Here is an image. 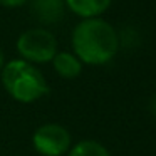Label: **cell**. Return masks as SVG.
Returning <instances> with one entry per match:
<instances>
[{
	"label": "cell",
	"mask_w": 156,
	"mask_h": 156,
	"mask_svg": "<svg viewBox=\"0 0 156 156\" xmlns=\"http://www.w3.org/2000/svg\"><path fill=\"white\" fill-rule=\"evenodd\" d=\"M34 19L42 25H54L66 15L64 0H30Z\"/></svg>",
	"instance_id": "5b68a950"
},
{
	"label": "cell",
	"mask_w": 156,
	"mask_h": 156,
	"mask_svg": "<svg viewBox=\"0 0 156 156\" xmlns=\"http://www.w3.org/2000/svg\"><path fill=\"white\" fill-rule=\"evenodd\" d=\"M2 84L12 99L22 104H30L44 98L49 91L44 74L34 64L24 59H14L4 64L2 71Z\"/></svg>",
	"instance_id": "7a4b0ae2"
},
{
	"label": "cell",
	"mask_w": 156,
	"mask_h": 156,
	"mask_svg": "<svg viewBox=\"0 0 156 156\" xmlns=\"http://www.w3.org/2000/svg\"><path fill=\"white\" fill-rule=\"evenodd\" d=\"M66 9L81 19H94L101 17L109 7L112 0H64Z\"/></svg>",
	"instance_id": "8992f818"
},
{
	"label": "cell",
	"mask_w": 156,
	"mask_h": 156,
	"mask_svg": "<svg viewBox=\"0 0 156 156\" xmlns=\"http://www.w3.org/2000/svg\"><path fill=\"white\" fill-rule=\"evenodd\" d=\"M4 64H5V57H4V52H2V49H0V71H2Z\"/></svg>",
	"instance_id": "30bf717a"
},
{
	"label": "cell",
	"mask_w": 156,
	"mask_h": 156,
	"mask_svg": "<svg viewBox=\"0 0 156 156\" xmlns=\"http://www.w3.org/2000/svg\"><path fill=\"white\" fill-rule=\"evenodd\" d=\"M17 52L20 59L30 64H45L57 54V39L49 29L34 27L22 32L17 39Z\"/></svg>",
	"instance_id": "3957f363"
},
{
	"label": "cell",
	"mask_w": 156,
	"mask_h": 156,
	"mask_svg": "<svg viewBox=\"0 0 156 156\" xmlns=\"http://www.w3.org/2000/svg\"><path fill=\"white\" fill-rule=\"evenodd\" d=\"M51 62L54 71L64 79H76L82 72V66H84L74 52H67V51L57 52Z\"/></svg>",
	"instance_id": "52a82bcc"
},
{
	"label": "cell",
	"mask_w": 156,
	"mask_h": 156,
	"mask_svg": "<svg viewBox=\"0 0 156 156\" xmlns=\"http://www.w3.org/2000/svg\"><path fill=\"white\" fill-rule=\"evenodd\" d=\"M29 0H0V5L5 9H17V7H22L25 5Z\"/></svg>",
	"instance_id": "9c48e42d"
},
{
	"label": "cell",
	"mask_w": 156,
	"mask_h": 156,
	"mask_svg": "<svg viewBox=\"0 0 156 156\" xmlns=\"http://www.w3.org/2000/svg\"><path fill=\"white\" fill-rule=\"evenodd\" d=\"M32 144L42 156H62L71 149L72 136L62 124L45 122L34 131Z\"/></svg>",
	"instance_id": "277c9868"
},
{
	"label": "cell",
	"mask_w": 156,
	"mask_h": 156,
	"mask_svg": "<svg viewBox=\"0 0 156 156\" xmlns=\"http://www.w3.org/2000/svg\"><path fill=\"white\" fill-rule=\"evenodd\" d=\"M67 156H111L104 144H101L99 141L94 139H84L79 141L76 144L71 146L67 153Z\"/></svg>",
	"instance_id": "ba28073f"
},
{
	"label": "cell",
	"mask_w": 156,
	"mask_h": 156,
	"mask_svg": "<svg viewBox=\"0 0 156 156\" xmlns=\"http://www.w3.org/2000/svg\"><path fill=\"white\" fill-rule=\"evenodd\" d=\"M72 52L82 64L104 66L114 59L119 49V35L101 17L82 19L72 30Z\"/></svg>",
	"instance_id": "6da1fadb"
}]
</instances>
